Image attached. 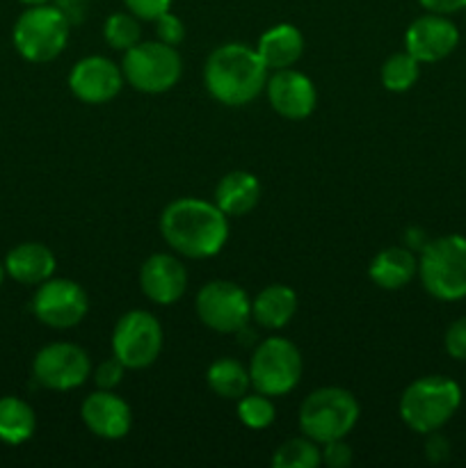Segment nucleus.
<instances>
[{
	"instance_id": "obj_1",
	"label": "nucleus",
	"mask_w": 466,
	"mask_h": 468,
	"mask_svg": "<svg viewBox=\"0 0 466 468\" xmlns=\"http://www.w3.org/2000/svg\"><path fill=\"white\" fill-rule=\"evenodd\" d=\"M160 233L164 242L187 259H210L228 240V218L215 201L181 197L160 213Z\"/></svg>"
},
{
	"instance_id": "obj_2",
	"label": "nucleus",
	"mask_w": 466,
	"mask_h": 468,
	"mask_svg": "<svg viewBox=\"0 0 466 468\" xmlns=\"http://www.w3.org/2000/svg\"><path fill=\"white\" fill-rule=\"evenodd\" d=\"M268 82V67L259 50L231 41L222 44L208 55L204 64V85L217 103L228 108H242L251 103Z\"/></svg>"
},
{
	"instance_id": "obj_3",
	"label": "nucleus",
	"mask_w": 466,
	"mask_h": 468,
	"mask_svg": "<svg viewBox=\"0 0 466 468\" xmlns=\"http://www.w3.org/2000/svg\"><path fill=\"white\" fill-rule=\"evenodd\" d=\"M461 405V388L455 379L443 375H425L402 391L400 419L411 432H439Z\"/></svg>"
},
{
	"instance_id": "obj_4",
	"label": "nucleus",
	"mask_w": 466,
	"mask_h": 468,
	"mask_svg": "<svg viewBox=\"0 0 466 468\" xmlns=\"http://www.w3.org/2000/svg\"><path fill=\"white\" fill-rule=\"evenodd\" d=\"M359 416V400L347 388H315L300 407V432L323 446L336 439H345L356 428Z\"/></svg>"
},
{
	"instance_id": "obj_5",
	"label": "nucleus",
	"mask_w": 466,
	"mask_h": 468,
	"mask_svg": "<svg viewBox=\"0 0 466 468\" xmlns=\"http://www.w3.org/2000/svg\"><path fill=\"white\" fill-rule=\"evenodd\" d=\"M418 277L425 291L441 302L466 297V238L441 236L420 250Z\"/></svg>"
},
{
	"instance_id": "obj_6",
	"label": "nucleus",
	"mask_w": 466,
	"mask_h": 468,
	"mask_svg": "<svg viewBox=\"0 0 466 468\" xmlns=\"http://www.w3.org/2000/svg\"><path fill=\"white\" fill-rule=\"evenodd\" d=\"M69 30L71 23L58 5H30L14 23V48L32 64L50 62L67 48Z\"/></svg>"
},
{
	"instance_id": "obj_7",
	"label": "nucleus",
	"mask_w": 466,
	"mask_h": 468,
	"mask_svg": "<svg viewBox=\"0 0 466 468\" xmlns=\"http://www.w3.org/2000/svg\"><path fill=\"white\" fill-rule=\"evenodd\" d=\"M123 80L142 94H164L183 73V59L176 46L163 41H140L123 53Z\"/></svg>"
},
{
	"instance_id": "obj_8",
	"label": "nucleus",
	"mask_w": 466,
	"mask_h": 468,
	"mask_svg": "<svg viewBox=\"0 0 466 468\" xmlns=\"http://www.w3.org/2000/svg\"><path fill=\"white\" fill-rule=\"evenodd\" d=\"M304 373L300 347L281 336L265 338L251 355L249 378L254 391L270 398H281L300 384Z\"/></svg>"
},
{
	"instance_id": "obj_9",
	"label": "nucleus",
	"mask_w": 466,
	"mask_h": 468,
	"mask_svg": "<svg viewBox=\"0 0 466 468\" xmlns=\"http://www.w3.org/2000/svg\"><path fill=\"white\" fill-rule=\"evenodd\" d=\"M163 327L154 314L142 309L128 311L114 324L112 356L128 370L149 368L163 352Z\"/></svg>"
},
{
	"instance_id": "obj_10",
	"label": "nucleus",
	"mask_w": 466,
	"mask_h": 468,
	"mask_svg": "<svg viewBox=\"0 0 466 468\" xmlns=\"http://www.w3.org/2000/svg\"><path fill=\"white\" fill-rule=\"evenodd\" d=\"M196 318L217 334H236L251 318V300L245 288L233 282L215 279L204 283L195 300Z\"/></svg>"
},
{
	"instance_id": "obj_11",
	"label": "nucleus",
	"mask_w": 466,
	"mask_h": 468,
	"mask_svg": "<svg viewBox=\"0 0 466 468\" xmlns=\"http://www.w3.org/2000/svg\"><path fill=\"white\" fill-rule=\"evenodd\" d=\"M90 355L76 343H48L32 361V378L48 391H73L90 378Z\"/></svg>"
},
{
	"instance_id": "obj_12",
	"label": "nucleus",
	"mask_w": 466,
	"mask_h": 468,
	"mask_svg": "<svg viewBox=\"0 0 466 468\" xmlns=\"http://www.w3.org/2000/svg\"><path fill=\"white\" fill-rule=\"evenodd\" d=\"M90 297L80 283L71 279H46L32 297V314L50 329H71L85 320Z\"/></svg>"
},
{
	"instance_id": "obj_13",
	"label": "nucleus",
	"mask_w": 466,
	"mask_h": 468,
	"mask_svg": "<svg viewBox=\"0 0 466 468\" xmlns=\"http://www.w3.org/2000/svg\"><path fill=\"white\" fill-rule=\"evenodd\" d=\"M123 87L122 64L103 55H90L73 64L69 73V90L78 101L90 105L110 103Z\"/></svg>"
},
{
	"instance_id": "obj_14",
	"label": "nucleus",
	"mask_w": 466,
	"mask_h": 468,
	"mask_svg": "<svg viewBox=\"0 0 466 468\" xmlns=\"http://www.w3.org/2000/svg\"><path fill=\"white\" fill-rule=\"evenodd\" d=\"M460 44V30L443 14H423L414 18L405 32V50L420 64L441 62Z\"/></svg>"
},
{
	"instance_id": "obj_15",
	"label": "nucleus",
	"mask_w": 466,
	"mask_h": 468,
	"mask_svg": "<svg viewBox=\"0 0 466 468\" xmlns=\"http://www.w3.org/2000/svg\"><path fill=\"white\" fill-rule=\"evenodd\" d=\"M265 91H268V101L274 112L291 122L311 117L318 105V90L313 80L291 67L274 71V76H270L265 82Z\"/></svg>"
},
{
	"instance_id": "obj_16",
	"label": "nucleus",
	"mask_w": 466,
	"mask_h": 468,
	"mask_svg": "<svg viewBox=\"0 0 466 468\" xmlns=\"http://www.w3.org/2000/svg\"><path fill=\"white\" fill-rule=\"evenodd\" d=\"M80 419L91 434L105 439V441L123 439L131 432L132 425L128 402L108 388H99L82 400Z\"/></svg>"
},
{
	"instance_id": "obj_17",
	"label": "nucleus",
	"mask_w": 466,
	"mask_h": 468,
	"mask_svg": "<svg viewBox=\"0 0 466 468\" xmlns=\"http://www.w3.org/2000/svg\"><path fill=\"white\" fill-rule=\"evenodd\" d=\"M140 288L154 304H174L185 295V265L172 254H151L140 268Z\"/></svg>"
},
{
	"instance_id": "obj_18",
	"label": "nucleus",
	"mask_w": 466,
	"mask_h": 468,
	"mask_svg": "<svg viewBox=\"0 0 466 468\" xmlns=\"http://www.w3.org/2000/svg\"><path fill=\"white\" fill-rule=\"evenodd\" d=\"M55 268H58L55 254L41 242H21L5 256L7 274L23 286H39L53 277Z\"/></svg>"
},
{
	"instance_id": "obj_19",
	"label": "nucleus",
	"mask_w": 466,
	"mask_h": 468,
	"mask_svg": "<svg viewBox=\"0 0 466 468\" xmlns=\"http://www.w3.org/2000/svg\"><path fill=\"white\" fill-rule=\"evenodd\" d=\"M260 199V181L256 174L236 169L219 178L215 186V204L227 218H242L251 213Z\"/></svg>"
},
{
	"instance_id": "obj_20",
	"label": "nucleus",
	"mask_w": 466,
	"mask_h": 468,
	"mask_svg": "<svg viewBox=\"0 0 466 468\" xmlns=\"http://www.w3.org/2000/svg\"><path fill=\"white\" fill-rule=\"evenodd\" d=\"M256 50L268 71L288 69L304 53V35L292 23H277L260 35Z\"/></svg>"
},
{
	"instance_id": "obj_21",
	"label": "nucleus",
	"mask_w": 466,
	"mask_h": 468,
	"mask_svg": "<svg viewBox=\"0 0 466 468\" xmlns=\"http://www.w3.org/2000/svg\"><path fill=\"white\" fill-rule=\"evenodd\" d=\"M418 274V259L407 247H387L370 261L368 277L384 291H400Z\"/></svg>"
},
{
	"instance_id": "obj_22",
	"label": "nucleus",
	"mask_w": 466,
	"mask_h": 468,
	"mask_svg": "<svg viewBox=\"0 0 466 468\" xmlns=\"http://www.w3.org/2000/svg\"><path fill=\"white\" fill-rule=\"evenodd\" d=\"M297 311V292L283 283L265 286L251 302V318L263 329H283Z\"/></svg>"
},
{
	"instance_id": "obj_23",
	"label": "nucleus",
	"mask_w": 466,
	"mask_h": 468,
	"mask_svg": "<svg viewBox=\"0 0 466 468\" xmlns=\"http://www.w3.org/2000/svg\"><path fill=\"white\" fill-rule=\"evenodd\" d=\"M37 430L35 410L16 396L0 398V441L7 446H21L32 439Z\"/></svg>"
},
{
	"instance_id": "obj_24",
	"label": "nucleus",
	"mask_w": 466,
	"mask_h": 468,
	"mask_svg": "<svg viewBox=\"0 0 466 468\" xmlns=\"http://www.w3.org/2000/svg\"><path fill=\"white\" fill-rule=\"evenodd\" d=\"M206 382L215 396L224 398V400H240L245 393H249V368H245L240 361L231 359V356H222L208 366Z\"/></svg>"
},
{
	"instance_id": "obj_25",
	"label": "nucleus",
	"mask_w": 466,
	"mask_h": 468,
	"mask_svg": "<svg viewBox=\"0 0 466 468\" xmlns=\"http://www.w3.org/2000/svg\"><path fill=\"white\" fill-rule=\"evenodd\" d=\"M420 76V62L411 53L402 50V53L388 55L387 62L382 64V85L387 87L393 94H402V91H409L416 85Z\"/></svg>"
},
{
	"instance_id": "obj_26",
	"label": "nucleus",
	"mask_w": 466,
	"mask_h": 468,
	"mask_svg": "<svg viewBox=\"0 0 466 468\" xmlns=\"http://www.w3.org/2000/svg\"><path fill=\"white\" fill-rule=\"evenodd\" d=\"M320 464H323V451L313 439L304 437V434L297 439H288L272 455L274 468H318Z\"/></svg>"
},
{
	"instance_id": "obj_27",
	"label": "nucleus",
	"mask_w": 466,
	"mask_h": 468,
	"mask_svg": "<svg viewBox=\"0 0 466 468\" xmlns=\"http://www.w3.org/2000/svg\"><path fill=\"white\" fill-rule=\"evenodd\" d=\"M103 39L108 41L110 48L126 53L128 48L142 41L140 18L131 12L110 14L103 23Z\"/></svg>"
},
{
	"instance_id": "obj_28",
	"label": "nucleus",
	"mask_w": 466,
	"mask_h": 468,
	"mask_svg": "<svg viewBox=\"0 0 466 468\" xmlns=\"http://www.w3.org/2000/svg\"><path fill=\"white\" fill-rule=\"evenodd\" d=\"M274 411L272 398L263 396V393H245L238 400V419L245 428L249 430H265L274 423Z\"/></svg>"
},
{
	"instance_id": "obj_29",
	"label": "nucleus",
	"mask_w": 466,
	"mask_h": 468,
	"mask_svg": "<svg viewBox=\"0 0 466 468\" xmlns=\"http://www.w3.org/2000/svg\"><path fill=\"white\" fill-rule=\"evenodd\" d=\"M155 37L158 41L169 46H178L183 39H185V26L178 16H174L172 12H164L163 16L155 18Z\"/></svg>"
},
{
	"instance_id": "obj_30",
	"label": "nucleus",
	"mask_w": 466,
	"mask_h": 468,
	"mask_svg": "<svg viewBox=\"0 0 466 468\" xmlns=\"http://www.w3.org/2000/svg\"><path fill=\"white\" fill-rule=\"evenodd\" d=\"M443 346H446V352L452 359L466 361V315L457 318L455 323L446 329Z\"/></svg>"
},
{
	"instance_id": "obj_31",
	"label": "nucleus",
	"mask_w": 466,
	"mask_h": 468,
	"mask_svg": "<svg viewBox=\"0 0 466 468\" xmlns=\"http://www.w3.org/2000/svg\"><path fill=\"white\" fill-rule=\"evenodd\" d=\"M123 3L128 12L135 14L140 21H155L172 7V0H123Z\"/></svg>"
},
{
	"instance_id": "obj_32",
	"label": "nucleus",
	"mask_w": 466,
	"mask_h": 468,
	"mask_svg": "<svg viewBox=\"0 0 466 468\" xmlns=\"http://www.w3.org/2000/svg\"><path fill=\"white\" fill-rule=\"evenodd\" d=\"M123 370H126V366L122 364V361L117 359V356H112V359L103 361V364L96 368V375H94V382L99 388H108V391H112L114 387H119V382L123 379Z\"/></svg>"
},
{
	"instance_id": "obj_33",
	"label": "nucleus",
	"mask_w": 466,
	"mask_h": 468,
	"mask_svg": "<svg viewBox=\"0 0 466 468\" xmlns=\"http://www.w3.org/2000/svg\"><path fill=\"white\" fill-rule=\"evenodd\" d=\"M323 462L329 468H347L352 464V448L347 446L345 439H336V441L323 443Z\"/></svg>"
},
{
	"instance_id": "obj_34",
	"label": "nucleus",
	"mask_w": 466,
	"mask_h": 468,
	"mask_svg": "<svg viewBox=\"0 0 466 468\" xmlns=\"http://www.w3.org/2000/svg\"><path fill=\"white\" fill-rule=\"evenodd\" d=\"M418 3L425 12L443 14V16L466 9V0H418Z\"/></svg>"
},
{
	"instance_id": "obj_35",
	"label": "nucleus",
	"mask_w": 466,
	"mask_h": 468,
	"mask_svg": "<svg viewBox=\"0 0 466 468\" xmlns=\"http://www.w3.org/2000/svg\"><path fill=\"white\" fill-rule=\"evenodd\" d=\"M55 5L62 9L69 23H80L82 16L87 14V0H55Z\"/></svg>"
},
{
	"instance_id": "obj_36",
	"label": "nucleus",
	"mask_w": 466,
	"mask_h": 468,
	"mask_svg": "<svg viewBox=\"0 0 466 468\" xmlns=\"http://www.w3.org/2000/svg\"><path fill=\"white\" fill-rule=\"evenodd\" d=\"M18 3H23L30 7V5H44V3H50V0H18Z\"/></svg>"
},
{
	"instance_id": "obj_37",
	"label": "nucleus",
	"mask_w": 466,
	"mask_h": 468,
	"mask_svg": "<svg viewBox=\"0 0 466 468\" xmlns=\"http://www.w3.org/2000/svg\"><path fill=\"white\" fill-rule=\"evenodd\" d=\"M5 274H7V270H5V263L0 261V286H3V282H5Z\"/></svg>"
}]
</instances>
